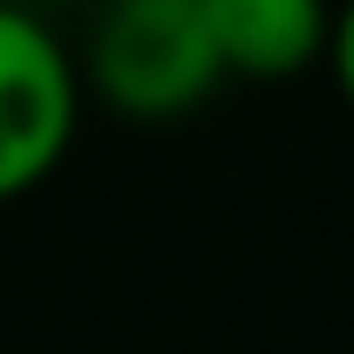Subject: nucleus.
<instances>
[{
    "label": "nucleus",
    "mask_w": 354,
    "mask_h": 354,
    "mask_svg": "<svg viewBox=\"0 0 354 354\" xmlns=\"http://www.w3.org/2000/svg\"><path fill=\"white\" fill-rule=\"evenodd\" d=\"M82 82L136 123H171L225 82V68L198 0H109L88 35Z\"/></svg>",
    "instance_id": "nucleus-1"
},
{
    "label": "nucleus",
    "mask_w": 354,
    "mask_h": 354,
    "mask_svg": "<svg viewBox=\"0 0 354 354\" xmlns=\"http://www.w3.org/2000/svg\"><path fill=\"white\" fill-rule=\"evenodd\" d=\"M82 123V68L55 28L0 0V205L28 198L68 157Z\"/></svg>",
    "instance_id": "nucleus-2"
},
{
    "label": "nucleus",
    "mask_w": 354,
    "mask_h": 354,
    "mask_svg": "<svg viewBox=\"0 0 354 354\" xmlns=\"http://www.w3.org/2000/svg\"><path fill=\"white\" fill-rule=\"evenodd\" d=\"M218 68L239 82H293L327 55L334 7L327 0H198Z\"/></svg>",
    "instance_id": "nucleus-3"
},
{
    "label": "nucleus",
    "mask_w": 354,
    "mask_h": 354,
    "mask_svg": "<svg viewBox=\"0 0 354 354\" xmlns=\"http://www.w3.org/2000/svg\"><path fill=\"white\" fill-rule=\"evenodd\" d=\"M327 62H334V82H341V95L354 102V0L334 14V35H327Z\"/></svg>",
    "instance_id": "nucleus-4"
}]
</instances>
